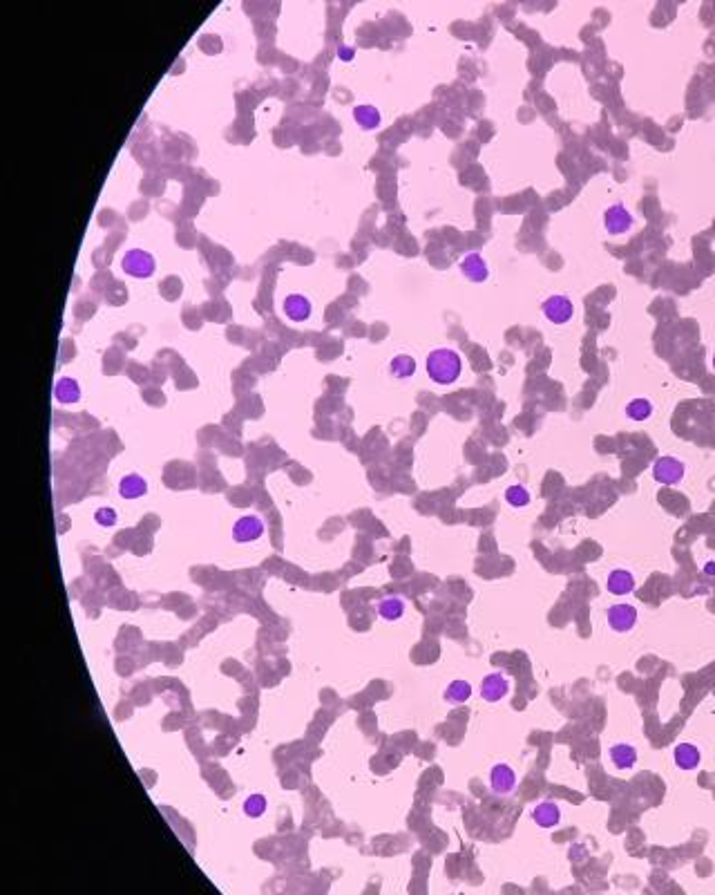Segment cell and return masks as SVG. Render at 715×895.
I'll return each instance as SVG.
<instances>
[{
	"instance_id": "6da1fadb",
	"label": "cell",
	"mask_w": 715,
	"mask_h": 895,
	"mask_svg": "<svg viewBox=\"0 0 715 895\" xmlns=\"http://www.w3.org/2000/svg\"><path fill=\"white\" fill-rule=\"evenodd\" d=\"M427 376L436 385H451L456 383L463 371V358L451 347H436L427 354Z\"/></svg>"
},
{
	"instance_id": "7a4b0ae2",
	"label": "cell",
	"mask_w": 715,
	"mask_h": 895,
	"mask_svg": "<svg viewBox=\"0 0 715 895\" xmlns=\"http://www.w3.org/2000/svg\"><path fill=\"white\" fill-rule=\"evenodd\" d=\"M687 477V464L680 457L662 455L653 464V479L662 486H678Z\"/></svg>"
},
{
	"instance_id": "3957f363",
	"label": "cell",
	"mask_w": 715,
	"mask_h": 895,
	"mask_svg": "<svg viewBox=\"0 0 715 895\" xmlns=\"http://www.w3.org/2000/svg\"><path fill=\"white\" fill-rule=\"evenodd\" d=\"M606 620L608 627L615 633H628L635 629L637 620H639V611L635 605H628V602H617V605H610L606 611Z\"/></svg>"
},
{
	"instance_id": "277c9868",
	"label": "cell",
	"mask_w": 715,
	"mask_h": 895,
	"mask_svg": "<svg viewBox=\"0 0 715 895\" xmlns=\"http://www.w3.org/2000/svg\"><path fill=\"white\" fill-rule=\"evenodd\" d=\"M541 311L552 325H566L575 316V305H572L570 296L552 294L541 303Z\"/></svg>"
},
{
	"instance_id": "5b68a950",
	"label": "cell",
	"mask_w": 715,
	"mask_h": 895,
	"mask_svg": "<svg viewBox=\"0 0 715 895\" xmlns=\"http://www.w3.org/2000/svg\"><path fill=\"white\" fill-rule=\"evenodd\" d=\"M155 256L144 249H130L121 260V269L132 278H150L155 274Z\"/></svg>"
},
{
	"instance_id": "8992f818",
	"label": "cell",
	"mask_w": 715,
	"mask_h": 895,
	"mask_svg": "<svg viewBox=\"0 0 715 895\" xmlns=\"http://www.w3.org/2000/svg\"><path fill=\"white\" fill-rule=\"evenodd\" d=\"M632 224H635V217H632V213L626 208V204L617 202V204H610L606 210H603V226H606L610 235L628 233Z\"/></svg>"
},
{
	"instance_id": "52a82bcc",
	"label": "cell",
	"mask_w": 715,
	"mask_h": 895,
	"mask_svg": "<svg viewBox=\"0 0 715 895\" xmlns=\"http://www.w3.org/2000/svg\"><path fill=\"white\" fill-rule=\"evenodd\" d=\"M508 692H510V680L503 671H492L481 683V696L488 703H499L501 699L508 696Z\"/></svg>"
},
{
	"instance_id": "ba28073f",
	"label": "cell",
	"mask_w": 715,
	"mask_h": 895,
	"mask_svg": "<svg viewBox=\"0 0 715 895\" xmlns=\"http://www.w3.org/2000/svg\"><path fill=\"white\" fill-rule=\"evenodd\" d=\"M490 788L494 794H510L517 788V772L510 763H497L490 770Z\"/></svg>"
},
{
	"instance_id": "9c48e42d",
	"label": "cell",
	"mask_w": 715,
	"mask_h": 895,
	"mask_svg": "<svg viewBox=\"0 0 715 895\" xmlns=\"http://www.w3.org/2000/svg\"><path fill=\"white\" fill-rule=\"evenodd\" d=\"M261 535H264V524L257 515H244L235 521L233 526V537L239 544H248V542H257Z\"/></svg>"
},
{
	"instance_id": "30bf717a",
	"label": "cell",
	"mask_w": 715,
	"mask_h": 895,
	"mask_svg": "<svg viewBox=\"0 0 715 895\" xmlns=\"http://www.w3.org/2000/svg\"><path fill=\"white\" fill-rule=\"evenodd\" d=\"M532 821L537 823L539 828H557L561 823V808L557 801L546 799L539 801L535 808H532Z\"/></svg>"
},
{
	"instance_id": "8fae6325",
	"label": "cell",
	"mask_w": 715,
	"mask_h": 895,
	"mask_svg": "<svg viewBox=\"0 0 715 895\" xmlns=\"http://www.w3.org/2000/svg\"><path fill=\"white\" fill-rule=\"evenodd\" d=\"M460 271L467 280H472V283H485V280L490 278L488 262L479 251H472V253H467L460 260Z\"/></svg>"
},
{
	"instance_id": "7c38bea8",
	"label": "cell",
	"mask_w": 715,
	"mask_h": 895,
	"mask_svg": "<svg viewBox=\"0 0 715 895\" xmlns=\"http://www.w3.org/2000/svg\"><path fill=\"white\" fill-rule=\"evenodd\" d=\"M635 585L637 582L630 569H612L606 580V589L612 596H628V593L635 591Z\"/></svg>"
},
{
	"instance_id": "4fadbf2b",
	"label": "cell",
	"mask_w": 715,
	"mask_h": 895,
	"mask_svg": "<svg viewBox=\"0 0 715 895\" xmlns=\"http://www.w3.org/2000/svg\"><path fill=\"white\" fill-rule=\"evenodd\" d=\"M673 761H675V766L680 770H696L702 763V752L696 743L684 741L673 748Z\"/></svg>"
},
{
	"instance_id": "5bb4252c",
	"label": "cell",
	"mask_w": 715,
	"mask_h": 895,
	"mask_svg": "<svg viewBox=\"0 0 715 895\" xmlns=\"http://www.w3.org/2000/svg\"><path fill=\"white\" fill-rule=\"evenodd\" d=\"M608 757H610V763L617 770H632L639 761L637 748L630 746V743H615V746H610Z\"/></svg>"
},
{
	"instance_id": "9a60e30c",
	"label": "cell",
	"mask_w": 715,
	"mask_h": 895,
	"mask_svg": "<svg viewBox=\"0 0 715 895\" xmlns=\"http://www.w3.org/2000/svg\"><path fill=\"white\" fill-rule=\"evenodd\" d=\"M282 307H284V314L291 320H295V323H302V320L311 318V311H313L311 300L302 294H288L284 298V303H282Z\"/></svg>"
},
{
	"instance_id": "2e32d148",
	"label": "cell",
	"mask_w": 715,
	"mask_h": 895,
	"mask_svg": "<svg viewBox=\"0 0 715 895\" xmlns=\"http://www.w3.org/2000/svg\"><path fill=\"white\" fill-rule=\"evenodd\" d=\"M54 396H56L58 403H63V405L76 403V401L80 399V385H78V380H76V378H72V376H60V378L56 380V385H54Z\"/></svg>"
},
{
	"instance_id": "e0dca14e",
	"label": "cell",
	"mask_w": 715,
	"mask_h": 895,
	"mask_svg": "<svg viewBox=\"0 0 715 895\" xmlns=\"http://www.w3.org/2000/svg\"><path fill=\"white\" fill-rule=\"evenodd\" d=\"M148 492V481L141 475H126L119 481V495L123 499H139Z\"/></svg>"
},
{
	"instance_id": "ac0fdd59",
	"label": "cell",
	"mask_w": 715,
	"mask_h": 895,
	"mask_svg": "<svg viewBox=\"0 0 715 895\" xmlns=\"http://www.w3.org/2000/svg\"><path fill=\"white\" fill-rule=\"evenodd\" d=\"M405 609H407L405 600H402V598H396V596H389V598H385V600H380V602H378V616H380L382 620H387V622L400 620L402 616H405Z\"/></svg>"
},
{
	"instance_id": "d6986e66",
	"label": "cell",
	"mask_w": 715,
	"mask_h": 895,
	"mask_svg": "<svg viewBox=\"0 0 715 895\" xmlns=\"http://www.w3.org/2000/svg\"><path fill=\"white\" fill-rule=\"evenodd\" d=\"M354 119L358 122V126H360V128H365V130H376V128L380 126V122H382V115H380V110H378L376 106L362 103V106H356V108H354Z\"/></svg>"
},
{
	"instance_id": "ffe728a7",
	"label": "cell",
	"mask_w": 715,
	"mask_h": 895,
	"mask_svg": "<svg viewBox=\"0 0 715 895\" xmlns=\"http://www.w3.org/2000/svg\"><path fill=\"white\" fill-rule=\"evenodd\" d=\"M470 699H472V685L463 678L451 680L445 689V701L449 703V705H463V703H467Z\"/></svg>"
},
{
	"instance_id": "44dd1931",
	"label": "cell",
	"mask_w": 715,
	"mask_h": 895,
	"mask_svg": "<svg viewBox=\"0 0 715 895\" xmlns=\"http://www.w3.org/2000/svg\"><path fill=\"white\" fill-rule=\"evenodd\" d=\"M389 369L396 378H411L416 374V358L409 354H396L391 358Z\"/></svg>"
},
{
	"instance_id": "7402d4cb",
	"label": "cell",
	"mask_w": 715,
	"mask_h": 895,
	"mask_svg": "<svg viewBox=\"0 0 715 895\" xmlns=\"http://www.w3.org/2000/svg\"><path fill=\"white\" fill-rule=\"evenodd\" d=\"M653 412H655L653 403H651L648 399H641V396L628 401V405H626V417L630 421H637V424H641V421H648L653 417Z\"/></svg>"
},
{
	"instance_id": "603a6c76",
	"label": "cell",
	"mask_w": 715,
	"mask_h": 895,
	"mask_svg": "<svg viewBox=\"0 0 715 895\" xmlns=\"http://www.w3.org/2000/svg\"><path fill=\"white\" fill-rule=\"evenodd\" d=\"M530 490L526 488V486H521V484H512L508 490H506V501L510 506H515V508H523V506H528L530 504Z\"/></svg>"
},
{
	"instance_id": "cb8c5ba5",
	"label": "cell",
	"mask_w": 715,
	"mask_h": 895,
	"mask_svg": "<svg viewBox=\"0 0 715 895\" xmlns=\"http://www.w3.org/2000/svg\"><path fill=\"white\" fill-rule=\"evenodd\" d=\"M266 812V797L264 794H250L244 801V814L246 817H261Z\"/></svg>"
},
{
	"instance_id": "d4e9b609",
	"label": "cell",
	"mask_w": 715,
	"mask_h": 895,
	"mask_svg": "<svg viewBox=\"0 0 715 895\" xmlns=\"http://www.w3.org/2000/svg\"><path fill=\"white\" fill-rule=\"evenodd\" d=\"M94 519H96V524H98V526L110 528V526H114V524H117L119 515H117V510H114L112 506H103V508H98V510L94 512Z\"/></svg>"
},
{
	"instance_id": "484cf974",
	"label": "cell",
	"mask_w": 715,
	"mask_h": 895,
	"mask_svg": "<svg viewBox=\"0 0 715 895\" xmlns=\"http://www.w3.org/2000/svg\"><path fill=\"white\" fill-rule=\"evenodd\" d=\"M340 58L351 61V58H354V47H340Z\"/></svg>"
},
{
	"instance_id": "4316f807",
	"label": "cell",
	"mask_w": 715,
	"mask_h": 895,
	"mask_svg": "<svg viewBox=\"0 0 715 895\" xmlns=\"http://www.w3.org/2000/svg\"><path fill=\"white\" fill-rule=\"evenodd\" d=\"M704 573H707V576H715V562L713 560L704 564Z\"/></svg>"
},
{
	"instance_id": "83f0119b",
	"label": "cell",
	"mask_w": 715,
	"mask_h": 895,
	"mask_svg": "<svg viewBox=\"0 0 715 895\" xmlns=\"http://www.w3.org/2000/svg\"><path fill=\"white\" fill-rule=\"evenodd\" d=\"M713 369H715V354H713Z\"/></svg>"
}]
</instances>
